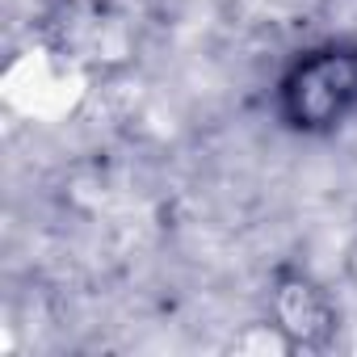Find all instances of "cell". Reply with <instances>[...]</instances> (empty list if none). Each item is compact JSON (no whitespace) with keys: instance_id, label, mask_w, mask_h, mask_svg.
Here are the masks:
<instances>
[{"instance_id":"8992f818","label":"cell","mask_w":357,"mask_h":357,"mask_svg":"<svg viewBox=\"0 0 357 357\" xmlns=\"http://www.w3.org/2000/svg\"><path fill=\"white\" fill-rule=\"evenodd\" d=\"M344 265H349V278L357 282V240H353V248H349V261H344Z\"/></svg>"},{"instance_id":"3957f363","label":"cell","mask_w":357,"mask_h":357,"mask_svg":"<svg viewBox=\"0 0 357 357\" xmlns=\"http://www.w3.org/2000/svg\"><path fill=\"white\" fill-rule=\"evenodd\" d=\"M84 76L89 72L80 63H72L55 47L38 43V47L13 55V63L5 68V97L22 118L55 122V118L72 114V105L84 97Z\"/></svg>"},{"instance_id":"5b68a950","label":"cell","mask_w":357,"mask_h":357,"mask_svg":"<svg viewBox=\"0 0 357 357\" xmlns=\"http://www.w3.org/2000/svg\"><path fill=\"white\" fill-rule=\"evenodd\" d=\"M231 353H244V357H290V353H298L294 349V340L286 336V328L278 324V319H265V324H244L236 336H231V344H227Z\"/></svg>"},{"instance_id":"6da1fadb","label":"cell","mask_w":357,"mask_h":357,"mask_svg":"<svg viewBox=\"0 0 357 357\" xmlns=\"http://www.w3.org/2000/svg\"><path fill=\"white\" fill-rule=\"evenodd\" d=\"M278 109L303 135H328L357 114V43H328L298 55L282 84Z\"/></svg>"},{"instance_id":"7a4b0ae2","label":"cell","mask_w":357,"mask_h":357,"mask_svg":"<svg viewBox=\"0 0 357 357\" xmlns=\"http://www.w3.org/2000/svg\"><path fill=\"white\" fill-rule=\"evenodd\" d=\"M43 43L80 63L84 72L118 68L130 59V22L101 0H59L47 17Z\"/></svg>"},{"instance_id":"277c9868","label":"cell","mask_w":357,"mask_h":357,"mask_svg":"<svg viewBox=\"0 0 357 357\" xmlns=\"http://www.w3.org/2000/svg\"><path fill=\"white\" fill-rule=\"evenodd\" d=\"M273 319L286 328L294 349H324L336 336V303L307 273H282L273 286Z\"/></svg>"}]
</instances>
